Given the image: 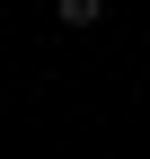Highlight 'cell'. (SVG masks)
<instances>
[{"instance_id":"cell-1","label":"cell","mask_w":150,"mask_h":159,"mask_svg":"<svg viewBox=\"0 0 150 159\" xmlns=\"http://www.w3.org/2000/svg\"><path fill=\"white\" fill-rule=\"evenodd\" d=\"M53 18H62V27H97V18H106V0H53Z\"/></svg>"}]
</instances>
